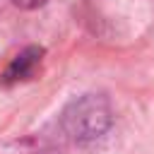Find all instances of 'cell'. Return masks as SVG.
Masks as SVG:
<instances>
[{
    "mask_svg": "<svg viewBox=\"0 0 154 154\" xmlns=\"http://www.w3.org/2000/svg\"><path fill=\"white\" fill-rule=\"evenodd\" d=\"M43 55H46V51H43L41 46H29V48H24V51H22L19 55H14L12 63L5 67L0 82H2L5 87H12V84H19V82L31 79V77L36 75Z\"/></svg>",
    "mask_w": 154,
    "mask_h": 154,
    "instance_id": "1",
    "label": "cell"
},
{
    "mask_svg": "<svg viewBox=\"0 0 154 154\" xmlns=\"http://www.w3.org/2000/svg\"><path fill=\"white\" fill-rule=\"evenodd\" d=\"M17 7H22V10H34V7H41V5H46V0H12Z\"/></svg>",
    "mask_w": 154,
    "mask_h": 154,
    "instance_id": "2",
    "label": "cell"
}]
</instances>
